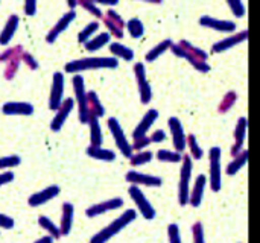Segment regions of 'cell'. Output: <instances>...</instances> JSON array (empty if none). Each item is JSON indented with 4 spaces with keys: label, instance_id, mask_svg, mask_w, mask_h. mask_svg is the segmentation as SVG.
Instances as JSON below:
<instances>
[{
    "label": "cell",
    "instance_id": "cell-52",
    "mask_svg": "<svg viewBox=\"0 0 260 243\" xmlns=\"http://www.w3.org/2000/svg\"><path fill=\"white\" fill-rule=\"evenodd\" d=\"M67 6L70 8V11H75V8L78 6V0H69L67 2Z\"/></svg>",
    "mask_w": 260,
    "mask_h": 243
},
{
    "label": "cell",
    "instance_id": "cell-30",
    "mask_svg": "<svg viewBox=\"0 0 260 243\" xmlns=\"http://www.w3.org/2000/svg\"><path fill=\"white\" fill-rule=\"evenodd\" d=\"M20 62H21V56L14 58V59H11V61L6 62L5 70H3V76H5L6 81H12L15 78V75H17V72L20 68Z\"/></svg>",
    "mask_w": 260,
    "mask_h": 243
},
{
    "label": "cell",
    "instance_id": "cell-12",
    "mask_svg": "<svg viewBox=\"0 0 260 243\" xmlns=\"http://www.w3.org/2000/svg\"><path fill=\"white\" fill-rule=\"evenodd\" d=\"M134 72H136V78H137L139 93H140L142 102H143V103H148V102H149V99H151V96H152V91H151L149 82H148V79H146V73H145V67H143V64H136Z\"/></svg>",
    "mask_w": 260,
    "mask_h": 243
},
{
    "label": "cell",
    "instance_id": "cell-38",
    "mask_svg": "<svg viewBox=\"0 0 260 243\" xmlns=\"http://www.w3.org/2000/svg\"><path fill=\"white\" fill-rule=\"evenodd\" d=\"M247 157H248V152H244L242 154V157H239L236 161H233L230 166H229V175H233V173H236L244 164H245V161H247Z\"/></svg>",
    "mask_w": 260,
    "mask_h": 243
},
{
    "label": "cell",
    "instance_id": "cell-33",
    "mask_svg": "<svg viewBox=\"0 0 260 243\" xmlns=\"http://www.w3.org/2000/svg\"><path fill=\"white\" fill-rule=\"evenodd\" d=\"M204 184H206V177H198L197 184H195V192H193V198H192V205L198 207L203 198V192H204Z\"/></svg>",
    "mask_w": 260,
    "mask_h": 243
},
{
    "label": "cell",
    "instance_id": "cell-50",
    "mask_svg": "<svg viewBox=\"0 0 260 243\" xmlns=\"http://www.w3.org/2000/svg\"><path fill=\"white\" fill-rule=\"evenodd\" d=\"M34 243H53V239L50 236H44V237H40L38 240H35Z\"/></svg>",
    "mask_w": 260,
    "mask_h": 243
},
{
    "label": "cell",
    "instance_id": "cell-4",
    "mask_svg": "<svg viewBox=\"0 0 260 243\" xmlns=\"http://www.w3.org/2000/svg\"><path fill=\"white\" fill-rule=\"evenodd\" d=\"M62 102H64V75L61 72H55L50 87L49 108L52 111H58Z\"/></svg>",
    "mask_w": 260,
    "mask_h": 243
},
{
    "label": "cell",
    "instance_id": "cell-13",
    "mask_svg": "<svg viewBox=\"0 0 260 243\" xmlns=\"http://www.w3.org/2000/svg\"><path fill=\"white\" fill-rule=\"evenodd\" d=\"M122 205H123V201L119 199V198H114V199H108V201H104V202H99V204L91 205L90 209H87L85 215H87L88 218H96V216L104 215V213H107V212L120 209Z\"/></svg>",
    "mask_w": 260,
    "mask_h": 243
},
{
    "label": "cell",
    "instance_id": "cell-17",
    "mask_svg": "<svg viewBox=\"0 0 260 243\" xmlns=\"http://www.w3.org/2000/svg\"><path fill=\"white\" fill-rule=\"evenodd\" d=\"M126 181L131 183L133 186H137V184L152 186V187L161 186V180H160V178H157V177H149V175H143V173L136 172V170H131V172L126 173Z\"/></svg>",
    "mask_w": 260,
    "mask_h": 243
},
{
    "label": "cell",
    "instance_id": "cell-37",
    "mask_svg": "<svg viewBox=\"0 0 260 243\" xmlns=\"http://www.w3.org/2000/svg\"><path fill=\"white\" fill-rule=\"evenodd\" d=\"M21 61H23V64L29 68V70H38V67H40V64H38V61L29 53V52H23V55H21Z\"/></svg>",
    "mask_w": 260,
    "mask_h": 243
},
{
    "label": "cell",
    "instance_id": "cell-42",
    "mask_svg": "<svg viewBox=\"0 0 260 243\" xmlns=\"http://www.w3.org/2000/svg\"><path fill=\"white\" fill-rule=\"evenodd\" d=\"M14 225H15V222L11 216L0 213V228L2 230H11V228H14Z\"/></svg>",
    "mask_w": 260,
    "mask_h": 243
},
{
    "label": "cell",
    "instance_id": "cell-46",
    "mask_svg": "<svg viewBox=\"0 0 260 243\" xmlns=\"http://www.w3.org/2000/svg\"><path fill=\"white\" fill-rule=\"evenodd\" d=\"M169 233H171V243H180V236H178V225H171L169 227Z\"/></svg>",
    "mask_w": 260,
    "mask_h": 243
},
{
    "label": "cell",
    "instance_id": "cell-7",
    "mask_svg": "<svg viewBox=\"0 0 260 243\" xmlns=\"http://www.w3.org/2000/svg\"><path fill=\"white\" fill-rule=\"evenodd\" d=\"M73 107H75V99H72V97L64 99L62 105H61L59 110L55 113V117H53L52 122H50V129H52L53 132H59V131L62 129V126H64L66 120L69 119V116H70Z\"/></svg>",
    "mask_w": 260,
    "mask_h": 243
},
{
    "label": "cell",
    "instance_id": "cell-3",
    "mask_svg": "<svg viewBox=\"0 0 260 243\" xmlns=\"http://www.w3.org/2000/svg\"><path fill=\"white\" fill-rule=\"evenodd\" d=\"M73 84V91H75V99L78 103V114H79V122L81 123H88L90 119V111H88V91L85 90V82L81 75H75L72 78Z\"/></svg>",
    "mask_w": 260,
    "mask_h": 243
},
{
    "label": "cell",
    "instance_id": "cell-31",
    "mask_svg": "<svg viewBox=\"0 0 260 243\" xmlns=\"http://www.w3.org/2000/svg\"><path fill=\"white\" fill-rule=\"evenodd\" d=\"M126 29H128V32H129V35H131L133 38H140V37L143 35V32H145L143 23H142L139 18H131V20L126 23Z\"/></svg>",
    "mask_w": 260,
    "mask_h": 243
},
{
    "label": "cell",
    "instance_id": "cell-15",
    "mask_svg": "<svg viewBox=\"0 0 260 243\" xmlns=\"http://www.w3.org/2000/svg\"><path fill=\"white\" fill-rule=\"evenodd\" d=\"M73 216H75V207L70 202H64L61 210V221H59V230L62 236L70 234L73 227Z\"/></svg>",
    "mask_w": 260,
    "mask_h": 243
},
{
    "label": "cell",
    "instance_id": "cell-39",
    "mask_svg": "<svg viewBox=\"0 0 260 243\" xmlns=\"http://www.w3.org/2000/svg\"><path fill=\"white\" fill-rule=\"evenodd\" d=\"M169 44H171V41H169V40H168V41H165V43H161V44H158L155 49H152V50L146 55V59H148V61H154V59H155L161 52H165V49H166Z\"/></svg>",
    "mask_w": 260,
    "mask_h": 243
},
{
    "label": "cell",
    "instance_id": "cell-14",
    "mask_svg": "<svg viewBox=\"0 0 260 243\" xmlns=\"http://www.w3.org/2000/svg\"><path fill=\"white\" fill-rule=\"evenodd\" d=\"M20 24V17L17 14H11L0 32V46H8L11 43V40L14 38L17 29Z\"/></svg>",
    "mask_w": 260,
    "mask_h": 243
},
{
    "label": "cell",
    "instance_id": "cell-6",
    "mask_svg": "<svg viewBox=\"0 0 260 243\" xmlns=\"http://www.w3.org/2000/svg\"><path fill=\"white\" fill-rule=\"evenodd\" d=\"M75 18H76V12H75V11L66 12V14L55 23V26L47 32V35H46V43L53 44V43L59 38V35L69 29V26L75 21Z\"/></svg>",
    "mask_w": 260,
    "mask_h": 243
},
{
    "label": "cell",
    "instance_id": "cell-51",
    "mask_svg": "<svg viewBox=\"0 0 260 243\" xmlns=\"http://www.w3.org/2000/svg\"><path fill=\"white\" fill-rule=\"evenodd\" d=\"M96 3H101V5H108V6H114L117 5V0H99Z\"/></svg>",
    "mask_w": 260,
    "mask_h": 243
},
{
    "label": "cell",
    "instance_id": "cell-22",
    "mask_svg": "<svg viewBox=\"0 0 260 243\" xmlns=\"http://www.w3.org/2000/svg\"><path fill=\"white\" fill-rule=\"evenodd\" d=\"M169 125H171V129H172V134H174V143L177 145V148L180 151H183L184 149V143H186V137L183 134V128L180 125V120L172 117L169 120Z\"/></svg>",
    "mask_w": 260,
    "mask_h": 243
},
{
    "label": "cell",
    "instance_id": "cell-16",
    "mask_svg": "<svg viewBox=\"0 0 260 243\" xmlns=\"http://www.w3.org/2000/svg\"><path fill=\"white\" fill-rule=\"evenodd\" d=\"M190 169H192V161L190 158H184V164L181 169V183H180V202L181 205L187 204V189H189V180H190Z\"/></svg>",
    "mask_w": 260,
    "mask_h": 243
},
{
    "label": "cell",
    "instance_id": "cell-27",
    "mask_svg": "<svg viewBox=\"0 0 260 243\" xmlns=\"http://www.w3.org/2000/svg\"><path fill=\"white\" fill-rule=\"evenodd\" d=\"M88 111H90V116H94L98 119L105 114V108L101 103V100L94 91H88Z\"/></svg>",
    "mask_w": 260,
    "mask_h": 243
},
{
    "label": "cell",
    "instance_id": "cell-21",
    "mask_svg": "<svg viewBox=\"0 0 260 243\" xmlns=\"http://www.w3.org/2000/svg\"><path fill=\"white\" fill-rule=\"evenodd\" d=\"M88 125H90V142L91 146H102L104 137H102V131H101V125H99V119L94 116H90L88 119Z\"/></svg>",
    "mask_w": 260,
    "mask_h": 243
},
{
    "label": "cell",
    "instance_id": "cell-26",
    "mask_svg": "<svg viewBox=\"0 0 260 243\" xmlns=\"http://www.w3.org/2000/svg\"><path fill=\"white\" fill-rule=\"evenodd\" d=\"M245 37H248V32H247V30H244V32L238 33L236 37H229V38H225V40H222V41L216 43V44H215V47H213V50H215V52L227 50V49H230L232 46H235V44H238V43L244 41V40H245Z\"/></svg>",
    "mask_w": 260,
    "mask_h": 243
},
{
    "label": "cell",
    "instance_id": "cell-34",
    "mask_svg": "<svg viewBox=\"0 0 260 243\" xmlns=\"http://www.w3.org/2000/svg\"><path fill=\"white\" fill-rule=\"evenodd\" d=\"M78 6L84 8L87 12H90V14H91V15H94L96 18H102V17H104L102 11L99 9V6L96 5V2H90V0H79V2H78Z\"/></svg>",
    "mask_w": 260,
    "mask_h": 243
},
{
    "label": "cell",
    "instance_id": "cell-40",
    "mask_svg": "<svg viewBox=\"0 0 260 243\" xmlns=\"http://www.w3.org/2000/svg\"><path fill=\"white\" fill-rule=\"evenodd\" d=\"M158 158L161 161H168V163H175V161H180V155L178 154H174V152H168V151H160L158 152Z\"/></svg>",
    "mask_w": 260,
    "mask_h": 243
},
{
    "label": "cell",
    "instance_id": "cell-10",
    "mask_svg": "<svg viewBox=\"0 0 260 243\" xmlns=\"http://www.w3.org/2000/svg\"><path fill=\"white\" fill-rule=\"evenodd\" d=\"M104 23H105V26L108 27L110 33H113L116 38H122V37H123L125 23H123L122 17H120L116 11L108 9L107 14L104 15Z\"/></svg>",
    "mask_w": 260,
    "mask_h": 243
},
{
    "label": "cell",
    "instance_id": "cell-23",
    "mask_svg": "<svg viewBox=\"0 0 260 243\" xmlns=\"http://www.w3.org/2000/svg\"><path fill=\"white\" fill-rule=\"evenodd\" d=\"M38 225H40V227L47 233V236H50L53 240H55V239H59V237L62 236L59 227H56V225L53 224V221L49 219L47 216H40V218H38Z\"/></svg>",
    "mask_w": 260,
    "mask_h": 243
},
{
    "label": "cell",
    "instance_id": "cell-2",
    "mask_svg": "<svg viewBox=\"0 0 260 243\" xmlns=\"http://www.w3.org/2000/svg\"><path fill=\"white\" fill-rule=\"evenodd\" d=\"M136 212L134 210H126L120 218H117L116 221H113L108 227L102 228L99 233H96L90 243H107L111 237H114L116 234H119L126 225H129L134 219H136Z\"/></svg>",
    "mask_w": 260,
    "mask_h": 243
},
{
    "label": "cell",
    "instance_id": "cell-8",
    "mask_svg": "<svg viewBox=\"0 0 260 243\" xmlns=\"http://www.w3.org/2000/svg\"><path fill=\"white\" fill-rule=\"evenodd\" d=\"M59 193H61V189L58 186H49V187H46V189L34 193V195H30L29 199H27V204L35 209V207L44 205L49 201L55 199L56 196H59Z\"/></svg>",
    "mask_w": 260,
    "mask_h": 243
},
{
    "label": "cell",
    "instance_id": "cell-47",
    "mask_svg": "<svg viewBox=\"0 0 260 243\" xmlns=\"http://www.w3.org/2000/svg\"><path fill=\"white\" fill-rule=\"evenodd\" d=\"M230 6H232V9L236 12L238 11V17H242L244 15V12H245V8H244V5L241 3V2H230Z\"/></svg>",
    "mask_w": 260,
    "mask_h": 243
},
{
    "label": "cell",
    "instance_id": "cell-44",
    "mask_svg": "<svg viewBox=\"0 0 260 243\" xmlns=\"http://www.w3.org/2000/svg\"><path fill=\"white\" fill-rule=\"evenodd\" d=\"M12 181H14V172H3V173H0V187L9 184Z\"/></svg>",
    "mask_w": 260,
    "mask_h": 243
},
{
    "label": "cell",
    "instance_id": "cell-41",
    "mask_svg": "<svg viewBox=\"0 0 260 243\" xmlns=\"http://www.w3.org/2000/svg\"><path fill=\"white\" fill-rule=\"evenodd\" d=\"M245 128H247V120L242 117L241 120H239V125H238V128H236V131H235V137H238V140H239V145L244 142V135H245Z\"/></svg>",
    "mask_w": 260,
    "mask_h": 243
},
{
    "label": "cell",
    "instance_id": "cell-43",
    "mask_svg": "<svg viewBox=\"0 0 260 243\" xmlns=\"http://www.w3.org/2000/svg\"><path fill=\"white\" fill-rule=\"evenodd\" d=\"M23 9H24V14H26L27 17L35 15V14H37V2H35V0H27V2H24Z\"/></svg>",
    "mask_w": 260,
    "mask_h": 243
},
{
    "label": "cell",
    "instance_id": "cell-35",
    "mask_svg": "<svg viewBox=\"0 0 260 243\" xmlns=\"http://www.w3.org/2000/svg\"><path fill=\"white\" fill-rule=\"evenodd\" d=\"M21 158L18 155H8V157H2L0 158V170L2 169H12L20 166Z\"/></svg>",
    "mask_w": 260,
    "mask_h": 243
},
{
    "label": "cell",
    "instance_id": "cell-48",
    "mask_svg": "<svg viewBox=\"0 0 260 243\" xmlns=\"http://www.w3.org/2000/svg\"><path fill=\"white\" fill-rule=\"evenodd\" d=\"M190 143H192V151H193L195 157H197V158H201L203 152H201V149H198V146L195 145V138H193V137H190Z\"/></svg>",
    "mask_w": 260,
    "mask_h": 243
},
{
    "label": "cell",
    "instance_id": "cell-1",
    "mask_svg": "<svg viewBox=\"0 0 260 243\" xmlns=\"http://www.w3.org/2000/svg\"><path fill=\"white\" fill-rule=\"evenodd\" d=\"M119 61L113 56H93V58H81L73 59L64 65V70L70 75H78L85 70H98V68H117Z\"/></svg>",
    "mask_w": 260,
    "mask_h": 243
},
{
    "label": "cell",
    "instance_id": "cell-36",
    "mask_svg": "<svg viewBox=\"0 0 260 243\" xmlns=\"http://www.w3.org/2000/svg\"><path fill=\"white\" fill-rule=\"evenodd\" d=\"M151 158H152L151 152H139L137 155H131V164L142 166V164H146Z\"/></svg>",
    "mask_w": 260,
    "mask_h": 243
},
{
    "label": "cell",
    "instance_id": "cell-25",
    "mask_svg": "<svg viewBox=\"0 0 260 243\" xmlns=\"http://www.w3.org/2000/svg\"><path fill=\"white\" fill-rule=\"evenodd\" d=\"M108 43H110V32H104V33H99L98 37H93L84 46H85V50L87 52H98L99 49H102Z\"/></svg>",
    "mask_w": 260,
    "mask_h": 243
},
{
    "label": "cell",
    "instance_id": "cell-32",
    "mask_svg": "<svg viewBox=\"0 0 260 243\" xmlns=\"http://www.w3.org/2000/svg\"><path fill=\"white\" fill-rule=\"evenodd\" d=\"M23 52H24V49L20 44H17L14 47H9V49L3 50V53L0 55V62H8V61H11L14 58H18V56L23 55Z\"/></svg>",
    "mask_w": 260,
    "mask_h": 243
},
{
    "label": "cell",
    "instance_id": "cell-9",
    "mask_svg": "<svg viewBox=\"0 0 260 243\" xmlns=\"http://www.w3.org/2000/svg\"><path fill=\"white\" fill-rule=\"evenodd\" d=\"M129 195H131L133 201L136 202V205L139 207V210H140V213L143 215V218H145V219H154L155 212H154L151 202L143 196L142 190H140L137 186H131V187H129Z\"/></svg>",
    "mask_w": 260,
    "mask_h": 243
},
{
    "label": "cell",
    "instance_id": "cell-11",
    "mask_svg": "<svg viewBox=\"0 0 260 243\" xmlns=\"http://www.w3.org/2000/svg\"><path fill=\"white\" fill-rule=\"evenodd\" d=\"M34 111L35 108L29 102H6L2 107L5 116H32Z\"/></svg>",
    "mask_w": 260,
    "mask_h": 243
},
{
    "label": "cell",
    "instance_id": "cell-18",
    "mask_svg": "<svg viewBox=\"0 0 260 243\" xmlns=\"http://www.w3.org/2000/svg\"><path fill=\"white\" fill-rule=\"evenodd\" d=\"M219 155L221 151L218 148H213L210 151V175H212V187L213 190H219Z\"/></svg>",
    "mask_w": 260,
    "mask_h": 243
},
{
    "label": "cell",
    "instance_id": "cell-45",
    "mask_svg": "<svg viewBox=\"0 0 260 243\" xmlns=\"http://www.w3.org/2000/svg\"><path fill=\"white\" fill-rule=\"evenodd\" d=\"M193 233H195V243H204V236H203V227H201V224H197L193 227Z\"/></svg>",
    "mask_w": 260,
    "mask_h": 243
},
{
    "label": "cell",
    "instance_id": "cell-20",
    "mask_svg": "<svg viewBox=\"0 0 260 243\" xmlns=\"http://www.w3.org/2000/svg\"><path fill=\"white\" fill-rule=\"evenodd\" d=\"M87 155L91 157L93 160H99V161H114L116 160V154L110 149H104V148H98V146H88L87 148Z\"/></svg>",
    "mask_w": 260,
    "mask_h": 243
},
{
    "label": "cell",
    "instance_id": "cell-28",
    "mask_svg": "<svg viewBox=\"0 0 260 243\" xmlns=\"http://www.w3.org/2000/svg\"><path fill=\"white\" fill-rule=\"evenodd\" d=\"M110 50L111 53L114 55V58H120V59H125V61H131L134 58V53L129 47L120 44V43H111L110 44Z\"/></svg>",
    "mask_w": 260,
    "mask_h": 243
},
{
    "label": "cell",
    "instance_id": "cell-19",
    "mask_svg": "<svg viewBox=\"0 0 260 243\" xmlns=\"http://www.w3.org/2000/svg\"><path fill=\"white\" fill-rule=\"evenodd\" d=\"M157 116H158V114H157V111H155V110H149V111L145 114V117L142 119V122L139 123V126L136 128V131H134V134H133L136 140L146 137V132H148V129L151 128V125L155 122Z\"/></svg>",
    "mask_w": 260,
    "mask_h": 243
},
{
    "label": "cell",
    "instance_id": "cell-24",
    "mask_svg": "<svg viewBox=\"0 0 260 243\" xmlns=\"http://www.w3.org/2000/svg\"><path fill=\"white\" fill-rule=\"evenodd\" d=\"M201 23L206 24L207 27H213V29L221 30V32L235 30V23H232V21H222V20H215V18H210V17H203Z\"/></svg>",
    "mask_w": 260,
    "mask_h": 243
},
{
    "label": "cell",
    "instance_id": "cell-49",
    "mask_svg": "<svg viewBox=\"0 0 260 243\" xmlns=\"http://www.w3.org/2000/svg\"><path fill=\"white\" fill-rule=\"evenodd\" d=\"M165 138H166L165 132H163V131H157V132L151 137V142H160V140H165Z\"/></svg>",
    "mask_w": 260,
    "mask_h": 243
},
{
    "label": "cell",
    "instance_id": "cell-29",
    "mask_svg": "<svg viewBox=\"0 0 260 243\" xmlns=\"http://www.w3.org/2000/svg\"><path fill=\"white\" fill-rule=\"evenodd\" d=\"M99 29V23L98 21H90L87 26H84V29L78 33V41L81 43V44H85V43H88L91 38H93V35L96 33V30Z\"/></svg>",
    "mask_w": 260,
    "mask_h": 243
},
{
    "label": "cell",
    "instance_id": "cell-5",
    "mask_svg": "<svg viewBox=\"0 0 260 243\" xmlns=\"http://www.w3.org/2000/svg\"><path fill=\"white\" fill-rule=\"evenodd\" d=\"M108 129H110V132L113 134V138H114L117 148L120 149V152H122L125 157H131V154H133V146L128 143V140H126V137H125V134H123V129H122L120 123L117 122V119H114V117H110V119H108Z\"/></svg>",
    "mask_w": 260,
    "mask_h": 243
}]
</instances>
